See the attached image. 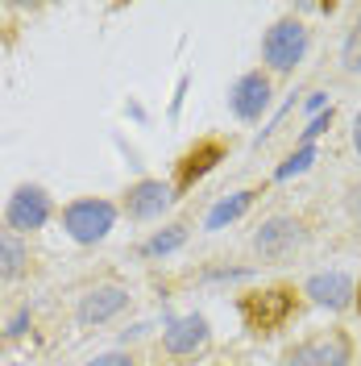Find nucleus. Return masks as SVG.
<instances>
[{"label":"nucleus","mask_w":361,"mask_h":366,"mask_svg":"<svg viewBox=\"0 0 361 366\" xmlns=\"http://www.w3.org/2000/svg\"><path fill=\"white\" fill-rule=\"evenodd\" d=\"M266 109H270V75L266 71H245L228 88V113L237 121H262Z\"/></svg>","instance_id":"obj_8"},{"label":"nucleus","mask_w":361,"mask_h":366,"mask_svg":"<svg viewBox=\"0 0 361 366\" xmlns=\"http://www.w3.org/2000/svg\"><path fill=\"white\" fill-rule=\"evenodd\" d=\"M357 312H361V283H357Z\"/></svg>","instance_id":"obj_21"},{"label":"nucleus","mask_w":361,"mask_h":366,"mask_svg":"<svg viewBox=\"0 0 361 366\" xmlns=\"http://www.w3.org/2000/svg\"><path fill=\"white\" fill-rule=\"evenodd\" d=\"M50 212H54V204H50V196H46L42 187H38V183H21V187L9 196L4 221H9L13 233H34V229H42L46 221H50Z\"/></svg>","instance_id":"obj_6"},{"label":"nucleus","mask_w":361,"mask_h":366,"mask_svg":"<svg viewBox=\"0 0 361 366\" xmlns=\"http://www.w3.org/2000/svg\"><path fill=\"white\" fill-rule=\"evenodd\" d=\"M125 308H129V292L125 287H116V283L91 287L88 296L79 300V325H104L116 312H125Z\"/></svg>","instance_id":"obj_12"},{"label":"nucleus","mask_w":361,"mask_h":366,"mask_svg":"<svg viewBox=\"0 0 361 366\" xmlns=\"http://www.w3.org/2000/svg\"><path fill=\"white\" fill-rule=\"evenodd\" d=\"M88 366H133V358H129V354H121V350H113V354H96Z\"/></svg>","instance_id":"obj_18"},{"label":"nucleus","mask_w":361,"mask_h":366,"mask_svg":"<svg viewBox=\"0 0 361 366\" xmlns=\"http://www.w3.org/2000/svg\"><path fill=\"white\" fill-rule=\"evenodd\" d=\"M25 267H29L25 242L17 233H0V279H21Z\"/></svg>","instance_id":"obj_13"},{"label":"nucleus","mask_w":361,"mask_h":366,"mask_svg":"<svg viewBox=\"0 0 361 366\" xmlns=\"http://www.w3.org/2000/svg\"><path fill=\"white\" fill-rule=\"evenodd\" d=\"M307 246V225L299 217H270L253 233V250L262 262H287Z\"/></svg>","instance_id":"obj_5"},{"label":"nucleus","mask_w":361,"mask_h":366,"mask_svg":"<svg viewBox=\"0 0 361 366\" xmlns=\"http://www.w3.org/2000/svg\"><path fill=\"white\" fill-rule=\"evenodd\" d=\"M307 54V25L299 17H278V21L262 34V59L266 67L278 75H291Z\"/></svg>","instance_id":"obj_3"},{"label":"nucleus","mask_w":361,"mask_h":366,"mask_svg":"<svg viewBox=\"0 0 361 366\" xmlns=\"http://www.w3.org/2000/svg\"><path fill=\"white\" fill-rule=\"evenodd\" d=\"M340 67L349 71V75H361V17L349 25V38L340 46Z\"/></svg>","instance_id":"obj_16"},{"label":"nucleus","mask_w":361,"mask_h":366,"mask_svg":"<svg viewBox=\"0 0 361 366\" xmlns=\"http://www.w3.org/2000/svg\"><path fill=\"white\" fill-rule=\"evenodd\" d=\"M312 159H316V150H312V146H303L299 154H291V159H287V167H278V179H287L291 171H307V167H312Z\"/></svg>","instance_id":"obj_17"},{"label":"nucleus","mask_w":361,"mask_h":366,"mask_svg":"<svg viewBox=\"0 0 361 366\" xmlns=\"http://www.w3.org/2000/svg\"><path fill=\"white\" fill-rule=\"evenodd\" d=\"M212 342V329L200 312H187V317H175L166 329H162V350L171 358H191V354H203Z\"/></svg>","instance_id":"obj_9"},{"label":"nucleus","mask_w":361,"mask_h":366,"mask_svg":"<svg viewBox=\"0 0 361 366\" xmlns=\"http://www.w3.org/2000/svg\"><path fill=\"white\" fill-rule=\"evenodd\" d=\"M225 142L220 137H200L187 154L179 159V167H175V192H187V187H195V183L208 175V171H216L220 162H225Z\"/></svg>","instance_id":"obj_10"},{"label":"nucleus","mask_w":361,"mask_h":366,"mask_svg":"<svg viewBox=\"0 0 361 366\" xmlns=\"http://www.w3.org/2000/svg\"><path fill=\"white\" fill-rule=\"evenodd\" d=\"M353 150H357V159H361V113L353 117Z\"/></svg>","instance_id":"obj_20"},{"label":"nucleus","mask_w":361,"mask_h":366,"mask_svg":"<svg viewBox=\"0 0 361 366\" xmlns=\"http://www.w3.org/2000/svg\"><path fill=\"white\" fill-rule=\"evenodd\" d=\"M241 320L253 337H270L287 320L295 317V287H262V292H245L237 300Z\"/></svg>","instance_id":"obj_2"},{"label":"nucleus","mask_w":361,"mask_h":366,"mask_svg":"<svg viewBox=\"0 0 361 366\" xmlns=\"http://www.w3.org/2000/svg\"><path fill=\"white\" fill-rule=\"evenodd\" d=\"M171 204H175V187L162 183V179H141L125 192V212H129L133 221H154V217H162Z\"/></svg>","instance_id":"obj_11"},{"label":"nucleus","mask_w":361,"mask_h":366,"mask_svg":"<svg viewBox=\"0 0 361 366\" xmlns=\"http://www.w3.org/2000/svg\"><path fill=\"white\" fill-rule=\"evenodd\" d=\"M349 212H353V221L361 225V183H353V187H349Z\"/></svg>","instance_id":"obj_19"},{"label":"nucleus","mask_w":361,"mask_h":366,"mask_svg":"<svg viewBox=\"0 0 361 366\" xmlns=\"http://www.w3.org/2000/svg\"><path fill=\"white\" fill-rule=\"evenodd\" d=\"M183 242H187V229L175 225V229H166V233H154L146 246H141V254L146 258H158V254H171V250H179Z\"/></svg>","instance_id":"obj_15"},{"label":"nucleus","mask_w":361,"mask_h":366,"mask_svg":"<svg viewBox=\"0 0 361 366\" xmlns=\"http://www.w3.org/2000/svg\"><path fill=\"white\" fill-rule=\"evenodd\" d=\"M303 296L320 308H328V312H345L357 304V279L345 271H316L303 283Z\"/></svg>","instance_id":"obj_7"},{"label":"nucleus","mask_w":361,"mask_h":366,"mask_svg":"<svg viewBox=\"0 0 361 366\" xmlns=\"http://www.w3.org/2000/svg\"><path fill=\"white\" fill-rule=\"evenodd\" d=\"M116 225V208L108 200H75V204L63 208V229L71 233V242H79V246H96V242H104Z\"/></svg>","instance_id":"obj_4"},{"label":"nucleus","mask_w":361,"mask_h":366,"mask_svg":"<svg viewBox=\"0 0 361 366\" xmlns=\"http://www.w3.org/2000/svg\"><path fill=\"white\" fill-rule=\"evenodd\" d=\"M357 366H361V358H357Z\"/></svg>","instance_id":"obj_22"},{"label":"nucleus","mask_w":361,"mask_h":366,"mask_svg":"<svg viewBox=\"0 0 361 366\" xmlns=\"http://www.w3.org/2000/svg\"><path fill=\"white\" fill-rule=\"evenodd\" d=\"M253 204V192H237L233 200H220V204L208 212V229H220L228 221H237V217H245V208Z\"/></svg>","instance_id":"obj_14"},{"label":"nucleus","mask_w":361,"mask_h":366,"mask_svg":"<svg viewBox=\"0 0 361 366\" xmlns=\"http://www.w3.org/2000/svg\"><path fill=\"white\" fill-rule=\"evenodd\" d=\"M357 362V350H353V337L345 329H316L307 333L303 342H295L283 350L278 366H353Z\"/></svg>","instance_id":"obj_1"}]
</instances>
